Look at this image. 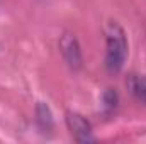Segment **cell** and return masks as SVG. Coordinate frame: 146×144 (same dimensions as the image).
<instances>
[{"label": "cell", "instance_id": "6da1fadb", "mask_svg": "<svg viewBox=\"0 0 146 144\" xmlns=\"http://www.w3.org/2000/svg\"><path fill=\"white\" fill-rule=\"evenodd\" d=\"M127 58V39L124 29L110 20L106 29V66L110 73H119Z\"/></svg>", "mask_w": 146, "mask_h": 144}, {"label": "cell", "instance_id": "7a4b0ae2", "mask_svg": "<svg viewBox=\"0 0 146 144\" xmlns=\"http://www.w3.org/2000/svg\"><path fill=\"white\" fill-rule=\"evenodd\" d=\"M66 126H68V131L76 143H94L95 141L90 122L87 119H83L80 114L68 112L66 114Z\"/></svg>", "mask_w": 146, "mask_h": 144}, {"label": "cell", "instance_id": "3957f363", "mask_svg": "<svg viewBox=\"0 0 146 144\" xmlns=\"http://www.w3.org/2000/svg\"><path fill=\"white\" fill-rule=\"evenodd\" d=\"M60 51L66 61V65L72 70H80L82 68V51H80V44L76 41V37L72 32H65L60 39Z\"/></svg>", "mask_w": 146, "mask_h": 144}, {"label": "cell", "instance_id": "277c9868", "mask_svg": "<svg viewBox=\"0 0 146 144\" xmlns=\"http://www.w3.org/2000/svg\"><path fill=\"white\" fill-rule=\"evenodd\" d=\"M36 115H37V124L42 131H51L53 129V114L49 107L42 102H39L36 107Z\"/></svg>", "mask_w": 146, "mask_h": 144}, {"label": "cell", "instance_id": "5b68a950", "mask_svg": "<svg viewBox=\"0 0 146 144\" xmlns=\"http://www.w3.org/2000/svg\"><path fill=\"white\" fill-rule=\"evenodd\" d=\"M131 92L136 95L138 100L146 104V76H133L129 81Z\"/></svg>", "mask_w": 146, "mask_h": 144}, {"label": "cell", "instance_id": "8992f818", "mask_svg": "<svg viewBox=\"0 0 146 144\" xmlns=\"http://www.w3.org/2000/svg\"><path fill=\"white\" fill-rule=\"evenodd\" d=\"M102 102H104V107L107 112H112L115 105H117V93L112 90V88H107L102 95Z\"/></svg>", "mask_w": 146, "mask_h": 144}]
</instances>
